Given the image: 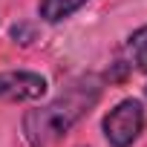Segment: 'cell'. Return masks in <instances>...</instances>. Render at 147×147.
I'll use <instances>...</instances> for the list:
<instances>
[{
  "instance_id": "cell-1",
  "label": "cell",
  "mask_w": 147,
  "mask_h": 147,
  "mask_svg": "<svg viewBox=\"0 0 147 147\" xmlns=\"http://www.w3.org/2000/svg\"><path fill=\"white\" fill-rule=\"evenodd\" d=\"M104 81L95 72H87L78 81H72L58 98H52L46 107L29 110L23 115V136L32 147H49L58 138H63L101 98Z\"/></svg>"
},
{
  "instance_id": "cell-2",
  "label": "cell",
  "mask_w": 147,
  "mask_h": 147,
  "mask_svg": "<svg viewBox=\"0 0 147 147\" xmlns=\"http://www.w3.org/2000/svg\"><path fill=\"white\" fill-rule=\"evenodd\" d=\"M141 130H144V107L136 98H124L104 118V136L113 147H133Z\"/></svg>"
},
{
  "instance_id": "cell-3",
  "label": "cell",
  "mask_w": 147,
  "mask_h": 147,
  "mask_svg": "<svg viewBox=\"0 0 147 147\" xmlns=\"http://www.w3.org/2000/svg\"><path fill=\"white\" fill-rule=\"evenodd\" d=\"M49 90L40 72L29 69H9L0 72V101H38Z\"/></svg>"
},
{
  "instance_id": "cell-4",
  "label": "cell",
  "mask_w": 147,
  "mask_h": 147,
  "mask_svg": "<svg viewBox=\"0 0 147 147\" xmlns=\"http://www.w3.org/2000/svg\"><path fill=\"white\" fill-rule=\"evenodd\" d=\"M84 3L87 0H40L38 3V15L46 23H58V20H63L69 15H75Z\"/></svg>"
},
{
  "instance_id": "cell-5",
  "label": "cell",
  "mask_w": 147,
  "mask_h": 147,
  "mask_svg": "<svg viewBox=\"0 0 147 147\" xmlns=\"http://www.w3.org/2000/svg\"><path fill=\"white\" fill-rule=\"evenodd\" d=\"M127 58L138 72H147V26L136 29L127 38Z\"/></svg>"
},
{
  "instance_id": "cell-6",
  "label": "cell",
  "mask_w": 147,
  "mask_h": 147,
  "mask_svg": "<svg viewBox=\"0 0 147 147\" xmlns=\"http://www.w3.org/2000/svg\"><path fill=\"white\" fill-rule=\"evenodd\" d=\"M12 38L26 46V43L35 40V26H32V23H18V26H12Z\"/></svg>"
},
{
  "instance_id": "cell-7",
  "label": "cell",
  "mask_w": 147,
  "mask_h": 147,
  "mask_svg": "<svg viewBox=\"0 0 147 147\" xmlns=\"http://www.w3.org/2000/svg\"><path fill=\"white\" fill-rule=\"evenodd\" d=\"M144 95H147V87H144Z\"/></svg>"
}]
</instances>
